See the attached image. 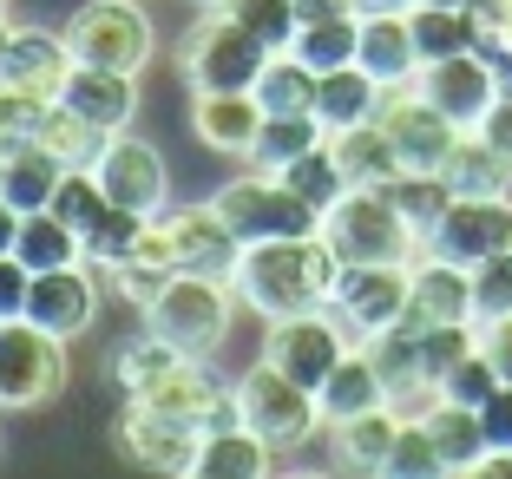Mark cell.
Segmentation results:
<instances>
[{
	"instance_id": "cell-13",
	"label": "cell",
	"mask_w": 512,
	"mask_h": 479,
	"mask_svg": "<svg viewBox=\"0 0 512 479\" xmlns=\"http://www.w3.org/2000/svg\"><path fill=\"white\" fill-rule=\"evenodd\" d=\"M414 86H421L460 132H473V125L493 112V99L506 92V73H499V60L486 46H473V53H453V60H427Z\"/></svg>"
},
{
	"instance_id": "cell-12",
	"label": "cell",
	"mask_w": 512,
	"mask_h": 479,
	"mask_svg": "<svg viewBox=\"0 0 512 479\" xmlns=\"http://www.w3.org/2000/svg\"><path fill=\"white\" fill-rule=\"evenodd\" d=\"M66 40H73V60H86V66L138 73L151 60V20L138 14L132 0H92V7H79Z\"/></svg>"
},
{
	"instance_id": "cell-4",
	"label": "cell",
	"mask_w": 512,
	"mask_h": 479,
	"mask_svg": "<svg viewBox=\"0 0 512 479\" xmlns=\"http://www.w3.org/2000/svg\"><path fill=\"white\" fill-rule=\"evenodd\" d=\"M145 329L165 335L171 348L184 355H217L230 335V283L224 276H204V270H178L165 276V289L145 302Z\"/></svg>"
},
{
	"instance_id": "cell-50",
	"label": "cell",
	"mask_w": 512,
	"mask_h": 479,
	"mask_svg": "<svg viewBox=\"0 0 512 479\" xmlns=\"http://www.w3.org/2000/svg\"><path fill=\"white\" fill-rule=\"evenodd\" d=\"M14 243H20V210L0 197V256H14Z\"/></svg>"
},
{
	"instance_id": "cell-28",
	"label": "cell",
	"mask_w": 512,
	"mask_h": 479,
	"mask_svg": "<svg viewBox=\"0 0 512 479\" xmlns=\"http://www.w3.org/2000/svg\"><path fill=\"white\" fill-rule=\"evenodd\" d=\"M60 178H66V165L40 145V138H14V145H7V204H14L20 217L53 204Z\"/></svg>"
},
{
	"instance_id": "cell-42",
	"label": "cell",
	"mask_w": 512,
	"mask_h": 479,
	"mask_svg": "<svg viewBox=\"0 0 512 479\" xmlns=\"http://www.w3.org/2000/svg\"><path fill=\"white\" fill-rule=\"evenodd\" d=\"M499 388H506V375L493 368V355H486V348H473V355L460 361V368H447V381H440V394H447V401H460V407H486Z\"/></svg>"
},
{
	"instance_id": "cell-36",
	"label": "cell",
	"mask_w": 512,
	"mask_h": 479,
	"mask_svg": "<svg viewBox=\"0 0 512 479\" xmlns=\"http://www.w3.org/2000/svg\"><path fill=\"white\" fill-rule=\"evenodd\" d=\"M14 256L27 263V270H66V263H79V256H86V243H79V230L60 224L53 210H27V217H20Z\"/></svg>"
},
{
	"instance_id": "cell-23",
	"label": "cell",
	"mask_w": 512,
	"mask_h": 479,
	"mask_svg": "<svg viewBox=\"0 0 512 479\" xmlns=\"http://www.w3.org/2000/svg\"><path fill=\"white\" fill-rule=\"evenodd\" d=\"M322 401V427H342V420L368 414V407H388V381H381V368L368 361V348H348L342 361H335V375L316 388Z\"/></svg>"
},
{
	"instance_id": "cell-24",
	"label": "cell",
	"mask_w": 512,
	"mask_h": 479,
	"mask_svg": "<svg viewBox=\"0 0 512 479\" xmlns=\"http://www.w3.org/2000/svg\"><path fill=\"white\" fill-rule=\"evenodd\" d=\"M329 151H335V165H342L348 184H394L401 178V151H394V138L381 132V119H362V125H342V132H329Z\"/></svg>"
},
{
	"instance_id": "cell-51",
	"label": "cell",
	"mask_w": 512,
	"mask_h": 479,
	"mask_svg": "<svg viewBox=\"0 0 512 479\" xmlns=\"http://www.w3.org/2000/svg\"><path fill=\"white\" fill-rule=\"evenodd\" d=\"M362 14H401V7H414V0H355Z\"/></svg>"
},
{
	"instance_id": "cell-49",
	"label": "cell",
	"mask_w": 512,
	"mask_h": 479,
	"mask_svg": "<svg viewBox=\"0 0 512 479\" xmlns=\"http://www.w3.org/2000/svg\"><path fill=\"white\" fill-rule=\"evenodd\" d=\"M480 427H486V440H493V447H512V381L480 407Z\"/></svg>"
},
{
	"instance_id": "cell-37",
	"label": "cell",
	"mask_w": 512,
	"mask_h": 479,
	"mask_svg": "<svg viewBox=\"0 0 512 479\" xmlns=\"http://www.w3.org/2000/svg\"><path fill=\"white\" fill-rule=\"evenodd\" d=\"M276 178H283L289 191L302 197V204H316V210H329L335 197H348V191H355V184L342 178V165H335V151H329V138H322L316 151H302L296 165H283V171H276Z\"/></svg>"
},
{
	"instance_id": "cell-35",
	"label": "cell",
	"mask_w": 512,
	"mask_h": 479,
	"mask_svg": "<svg viewBox=\"0 0 512 479\" xmlns=\"http://www.w3.org/2000/svg\"><path fill=\"white\" fill-rule=\"evenodd\" d=\"M381 191L394 197V210L407 217V230H414L421 243L434 237V230H440V217L453 210V184L440 178V171H401V178H394V184H381Z\"/></svg>"
},
{
	"instance_id": "cell-14",
	"label": "cell",
	"mask_w": 512,
	"mask_h": 479,
	"mask_svg": "<svg viewBox=\"0 0 512 479\" xmlns=\"http://www.w3.org/2000/svg\"><path fill=\"white\" fill-rule=\"evenodd\" d=\"M427 250L447 263L480 270L486 256L512 250V197H453V210L440 217V230L427 237Z\"/></svg>"
},
{
	"instance_id": "cell-29",
	"label": "cell",
	"mask_w": 512,
	"mask_h": 479,
	"mask_svg": "<svg viewBox=\"0 0 512 479\" xmlns=\"http://www.w3.org/2000/svg\"><path fill=\"white\" fill-rule=\"evenodd\" d=\"M427 434H434L447 473H473V466L486 460V447H493L486 427H480V407H460V401H434L427 407Z\"/></svg>"
},
{
	"instance_id": "cell-15",
	"label": "cell",
	"mask_w": 512,
	"mask_h": 479,
	"mask_svg": "<svg viewBox=\"0 0 512 479\" xmlns=\"http://www.w3.org/2000/svg\"><path fill=\"white\" fill-rule=\"evenodd\" d=\"M119 440L138 466L151 473H191L197 466V447H204V427L184 414H165L151 401H125V420H119Z\"/></svg>"
},
{
	"instance_id": "cell-16",
	"label": "cell",
	"mask_w": 512,
	"mask_h": 479,
	"mask_svg": "<svg viewBox=\"0 0 512 479\" xmlns=\"http://www.w3.org/2000/svg\"><path fill=\"white\" fill-rule=\"evenodd\" d=\"M92 178H99V191H106L112 204L138 210V217H158V210H165V158H158L145 138L112 132L106 151H99V165H92Z\"/></svg>"
},
{
	"instance_id": "cell-53",
	"label": "cell",
	"mask_w": 512,
	"mask_h": 479,
	"mask_svg": "<svg viewBox=\"0 0 512 479\" xmlns=\"http://www.w3.org/2000/svg\"><path fill=\"white\" fill-rule=\"evenodd\" d=\"M0 197H7V151H0Z\"/></svg>"
},
{
	"instance_id": "cell-10",
	"label": "cell",
	"mask_w": 512,
	"mask_h": 479,
	"mask_svg": "<svg viewBox=\"0 0 512 479\" xmlns=\"http://www.w3.org/2000/svg\"><path fill=\"white\" fill-rule=\"evenodd\" d=\"M375 119H381V132L394 138V151H401L407 171H440V165H447V151L460 145V125H453L447 112L414 86V79H407V86H381Z\"/></svg>"
},
{
	"instance_id": "cell-45",
	"label": "cell",
	"mask_w": 512,
	"mask_h": 479,
	"mask_svg": "<svg viewBox=\"0 0 512 479\" xmlns=\"http://www.w3.org/2000/svg\"><path fill=\"white\" fill-rule=\"evenodd\" d=\"M40 112H46L40 99H27L20 86H7V79H0V151L14 145V138H33V125H40Z\"/></svg>"
},
{
	"instance_id": "cell-47",
	"label": "cell",
	"mask_w": 512,
	"mask_h": 479,
	"mask_svg": "<svg viewBox=\"0 0 512 479\" xmlns=\"http://www.w3.org/2000/svg\"><path fill=\"white\" fill-rule=\"evenodd\" d=\"M473 132H480L486 145L499 151V158H512V79H506V92L493 99V112H486V119L473 125Z\"/></svg>"
},
{
	"instance_id": "cell-9",
	"label": "cell",
	"mask_w": 512,
	"mask_h": 479,
	"mask_svg": "<svg viewBox=\"0 0 512 479\" xmlns=\"http://www.w3.org/2000/svg\"><path fill=\"white\" fill-rule=\"evenodd\" d=\"M407 289H414V263H342L329 309H335V322L355 335V348H362L368 335L394 329L407 315Z\"/></svg>"
},
{
	"instance_id": "cell-26",
	"label": "cell",
	"mask_w": 512,
	"mask_h": 479,
	"mask_svg": "<svg viewBox=\"0 0 512 479\" xmlns=\"http://www.w3.org/2000/svg\"><path fill=\"white\" fill-rule=\"evenodd\" d=\"M381 105V79L362 73V66H335V73H316V119L322 132H342V125L375 119Z\"/></svg>"
},
{
	"instance_id": "cell-1",
	"label": "cell",
	"mask_w": 512,
	"mask_h": 479,
	"mask_svg": "<svg viewBox=\"0 0 512 479\" xmlns=\"http://www.w3.org/2000/svg\"><path fill=\"white\" fill-rule=\"evenodd\" d=\"M335 276H342V256H335L329 243H322V230H316V237H263V243H243L230 283H237V296L250 302L256 315L283 322V315L329 309Z\"/></svg>"
},
{
	"instance_id": "cell-27",
	"label": "cell",
	"mask_w": 512,
	"mask_h": 479,
	"mask_svg": "<svg viewBox=\"0 0 512 479\" xmlns=\"http://www.w3.org/2000/svg\"><path fill=\"white\" fill-rule=\"evenodd\" d=\"M191 473H204V479H263V473H270V440H256L243 420L211 427V434H204V447H197V466H191Z\"/></svg>"
},
{
	"instance_id": "cell-44",
	"label": "cell",
	"mask_w": 512,
	"mask_h": 479,
	"mask_svg": "<svg viewBox=\"0 0 512 479\" xmlns=\"http://www.w3.org/2000/svg\"><path fill=\"white\" fill-rule=\"evenodd\" d=\"M493 315H512V250L486 256L473 270V322H493Z\"/></svg>"
},
{
	"instance_id": "cell-43",
	"label": "cell",
	"mask_w": 512,
	"mask_h": 479,
	"mask_svg": "<svg viewBox=\"0 0 512 479\" xmlns=\"http://www.w3.org/2000/svg\"><path fill=\"white\" fill-rule=\"evenodd\" d=\"M388 473H394V479H427V473H447V466H440L434 434H427V420H401V434H394V453H388Z\"/></svg>"
},
{
	"instance_id": "cell-11",
	"label": "cell",
	"mask_w": 512,
	"mask_h": 479,
	"mask_svg": "<svg viewBox=\"0 0 512 479\" xmlns=\"http://www.w3.org/2000/svg\"><path fill=\"white\" fill-rule=\"evenodd\" d=\"M348 348H355V335L335 322V309H309V315H283V322H270V348H263V361H276V368H283L289 381H302V388H322Z\"/></svg>"
},
{
	"instance_id": "cell-31",
	"label": "cell",
	"mask_w": 512,
	"mask_h": 479,
	"mask_svg": "<svg viewBox=\"0 0 512 479\" xmlns=\"http://www.w3.org/2000/svg\"><path fill=\"white\" fill-rule=\"evenodd\" d=\"M407 27H414V46H421V66L427 60H453V53H473V46H480V20H473V7H427V0H414V7H407Z\"/></svg>"
},
{
	"instance_id": "cell-30",
	"label": "cell",
	"mask_w": 512,
	"mask_h": 479,
	"mask_svg": "<svg viewBox=\"0 0 512 479\" xmlns=\"http://www.w3.org/2000/svg\"><path fill=\"white\" fill-rule=\"evenodd\" d=\"M33 138H40V145L53 151V158H60L66 171H92L112 132H99V125H92V119H79V112H73L66 99H53V105L40 112V125H33Z\"/></svg>"
},
{
	"instance_id": "cell-33",
	"label": "cell",
	"mask_w": 512,
	"mask_h": 479,
	"mask_svg": "<svg viewBox=\"0 0 512 479\" xmlns=\"http://www.w3.org/2000/svg\"><path fill=\"white\" fill-rule=\"evenodd\" d=\"M322 138L329 132H322L316 112H270L256 145H250V171H283V165H296L302 151H316Z\"/></svg>"
},
{
	"instance_id": "cell-2",
	"label": "cell",
	"mask_w": 512,
	"mask_h": 479,
	"mask_svg": "<svg viewBox=\"0 0 512 479\" xmlns=\"http://www.w3.org/2000/svg\"><path fill=\"white\" fill-rule=\"evenodd\" d=\"M322 243H329L342 263H414V256L427 250V243L407 230V217L394 210V197L375 191V184H355L348 197H335V204L322 210Z\"/></svg>"
},
{
	"instance_id": "cell-5",
	"label": "cell",
	"mask_w": 512,
	"mask_h": 479,
	"mask_svg": "<svg viewBox=\"0 0 512 479\" xmlns=\"http://www.w3.org/2000/svg\"><path fill=\"white\" fill-rule=\"evenodd\" d=\"M270 60H276V46H263L224 7H211V20H197L191 40H184V79H191V92H256V79H263Z\"/></svg>"
},
{
	"instance_id": "cell-52",
	"label": "cell",
	"mask_w": 512,
	"mask_h": 479,
	"mask_svg": "<svg viewBox=\"0 0 512 479\" xmlns=\"http://www.w3.org/2000/svg\"><path fill=\"white\" fill-rule=\"evenodd\" d=\"M7 46H14V27H7V20H0V66H7Z\"/></svg>"
},
{
	"instance_id": "cell-8",
	"label": "cell",
	"mask_w": 512,
	"mask_h": 479,
	"mask_svg": "<svg viewBox=\"0 0 512 479\" xmlns=\"http://www.w3.org/2000/svg\"><path fill=\"white\" fill-rule=\"evenodd\" d=\"M66 388V342L27 315L0 322V407H46Z\"/></svg>"
},
{
	"instance_id": "cell-19",
	"label": "cell",
	"mask_w": 512,
	"mask_h": 479,
	"mask_svg": "<svg viewBox=\"0 0 512 479\" xmlns=\"http://www.w3.org/2000/svg\"><path fill=\"white\" fill-rule=\"evenodd\" d=\"M73 40H53V33H14V46H7V66H0V79L7 86H20L27 99L53 105L66 92V73H73Z\"/></svg>"
},
{
	"instance_id": "cell-25",
	"label": "cell",
	"mask_w": 512,
	"mask_h": 479,
	"mask_svg": "<svg viewBox=\"0 0 512 479\" xmlns=\"http://www.w3.org/2000/svg\"><path fill=\"white\" fill-rule=\"evenodd\" d=\"M440 178L453 184V197H512V158H499L480 132H460V145L447 151Z\"/></svg>"
},
{
	"instance_id": "cell-48",
	"label": "cell",
	"mask_w": 512,
	"mask_h": 479,
	"mask_svg": "<svg viewBox=\"0 0 512 479\" xmlns=\"http://www.w3.org/2000/svg\"><path fill=\"white\" fill-rule=\"evenodd\" d=\"M480 348L493 355V368L512 381V315H493V322H480Z\"/></svg>"
},
{
	"instance_id": "cell-54",
	"label": "cell",
	"mask_w": 512,
	"mask_h": 479,
	"mask_svg": "<svg viewBox=\"0 0 512 479\" xmlns=\"http://www.w3.org/2000/svg\"><path fill=\"white\" fill-rule=\"evenodd\" d=\"M427 7H473V0H427Z\"/></svg>"
},
{
	"instance_id": "cell-55",
	"label": "cell",
	"mask_w": 512,
	"mask_h": 479,
	"mask_svg": "<svg viewBox=\"0 0 512 479\" xmlns=\"http://www.w3.org/2000/svg\"><path fill=\"white\" fill-rule=\"evenodd\" d=\"M0 7H7V0H0Z\"/></svg>"
},
{
	"instance_id": "cell-17",
	"label": "cell",
	"mask_w": 512,
	"mask_h": 479,
	"mask_svg": "<svg viewBox=\"0 0 512 479\" xmlns=\"http://www.w3.org/2000/svg\"><path fill=\"white\" fill-rule=\"evenodd\" d=\"M440 322H473V270L421 250L414 256V289H407L401 329L421 335V329H440Z\"/></svg>"
},
{
	"instance_id": "cell-18",
	"label": "cell",
	"mask_w": 512,
	"mask_h": 479,
	"mask_svg": "<svg viewBox=\"0 0 512 479\" xmlns=\"http://www.w3.org/2000/svg\"><path fill=\"white\" fill-rule=\"evenodd\" d=\"M92 309H99V289L79 263L66 270H33V289H27V322H40L46 335H86L92 329Z\"/></svg>"
},
{
	"instance_id": "cell-46",
	"label": "cell",
	"mask_w": 512,
	"mask_h": 479,
	"mask_svg": "<svg viewBox=\"0 0 512 479\" xmlns=\"http://www.w3.org/2000/svg\"><path fill=\"white\" fill-rule=\"evenodd\" d=\"M27 289H33V270L20 256H0V322L7 315H27Z\"/></svg>"
},
{
	"instance_id": "cell-22",
	"label": "cell",
	"mask_w": 512,
	"mask_h": 479,
	"mask_svg": "<svg viewBox=\"0 0 512 479\" xmlns=\"http://www.w3.org/2000/svg\"><path fill=\"white\" fill-rule=\"evenodd\" d=\"M263 119H270V112H263L256 92H197V112H191L197 138L211 151H230V158H250Z\"/></svg>"
},
{
	"instance_id": "cell-20",
	"label": "cell",
	"mask_w": 512,
	"mask_h": 479,
	"mask_svg": "<svg viewBox=\"0 0 512 479\" xmlns=\"http://www.w3.org/2000/svg\"><path fill=\"white\" fill-rule=\"evenodd\" d=\"M66 105H73L79 119H92L99 132H119V125H132L138 112V79L119 73V66H86L79 60L73 73H66Z\"/></svg>"
},
{
	"instance_id": "cell-7",
	"label": "cell",
	"mask_w": 512,
	"mask_h": 479,
	"mask_svg": "<svg viewBox=\"0 0 512 479\" xmlns=\"http://www.w3.org/2000/svg\"><path fill=\"white\" fill-rule=\"evenodd\" d=\"M237 420L256 440H270V453H283V447L316 440L322 401H316V388H302V381H289L276 361H263V368H250V375L237 381Z\"/></svg>"
},
{
	"instance_id": "cell-32",
	"label": "cell",
	"mask_w": 512,
	"mask_h": 479,
	"mask_svg": "<svg viewBox=\"0 0 512 479\" xmlns=\"http://www.w3.org/2000/svg\"><path fill=\"white\" fill-rule=\"evenodd\" d=\"M394 434H401V414H394V407H368V414L335 427V453H342V466H355V473H388Z\"/></svg>"
},
{
	"instance_id": "cell-41",
	"label": "cell",
	"mask_w": 512,
	"mask_h": 479,
	"mask_svg": "<svg viewBox=\"0 0 512 479\" xmlns=\"http://www.w3.org/2000/svg\"><path fill=\"white\" fill-rule=\"evenodd\" d=\"M46 210H53L60 224H73V230H79V243H86V230L99 224V210H106V191H99V178H92V171H66Z\"/></svg>"
},
{
	"instance_id": "cell-3",
	"label": "cell",
	"mask_w": 512,
	"mask_h": 479,
	"mask_svg": "<svg viewBox=\"0 0 512 479\" xmlns=\"http://www.w3.org/2000/svg\"><path fill=\"white\" fill-rule=\"evenodd\" d=\"M237 250L243 243L230 237V224L217 217V204H191V210H158V217H145V237H138V263H151V270H204V276H224L237 270Z\"/></svg>"
},
{
	"instance_id": "cell-39",
	"label": "cell",
	"mask_w": 512,
	"mask_h": 479,
	"mask_svg": "<svg viewBox=\"0 0 512 479\" xmlns=\"http://www.w3.org/2000/svg\"><path fill=\"white\" fill-rule=\"evenodd\" d=\"M217 7H224L230 20H243V27L263 46H276V53H289V40H296V27H302L296 0H217Z\"/></svg>"
},
{
	"instance_id": "cell-21",
	"label": "cell",
	"mask_w": 512,
	"mask_h": 479,
	"mask_svg": "<svg viewBox=\"0 0 512 479\" xmlns=\"http://www.w3.org/2000/svg\"><path fill=\"white\" fill-rule=\"evenodd\" d=\"M355 66L375 73L381 86H407V79H421V46H414V27H407V7H401V14H362Z\"/></svg>"
},
{
	"instance_id": "cell-38",
	"label": "cell",
	"mask_w": 512,
	"mask_h": 479,
	"mask_svg": "<svg viewBox=\"0 0 512 479\" xmlns=\"http://www.w3.org/2000/svg\"><path fill=\"white\" fill-rule=\"evenodd\" d=\"M256 99H263V112H316V73L296 53H276L256 79Z\"/></svg>"
},
{
	"instance_id": "cell-34",
	"label": "cell",
	"mask_w": 512,
	"mask_h": 479,
	"mask_svg": "<svg viewBox=\"0 0 512 479\" xmlns=\"http://www.w3.org/2000/svg\"><path fill=\"white\" fill-rule=\"evenodd\" d=\"M355 40H362V14H329V20H302L289 53L309 73H335V66H355Z\"/></svg>"
},
{
	"instance_id": "cell-6",
	"label": "cell",
	"mask_w": 512,
	"mask_h": 479,
	"mask_svg": "<svg viewBox=\"0 0 512 479\" xmlns=\"http://www.w3.org/2000/svg\"><path fill=\"white\" fill-rule=\"evenodd\" d=\"M217 217L230 224L237 243H263V237H316L322 230V210L302 204L276 171H250V178H230L224 191L211 197Z\"/></svg>"
},
{
	"instance_id": "cell-40",
	"label": "cell",
	"mask_w": 512,
	"mask_h": 479,
	"mask_svg": "<svg viewBox=\"0 0 512 479\" xmlns=\"http://www.w3.org/2000/svg\"><path fill=\"white\" fill-rule=\"evenodd\" d=\"M138 237H145V217H138V210H125V204H112L106 197V210H99V224L86 230V256L92 263H125V256L138 250Z\"/></svg>"
}]
</instances>
